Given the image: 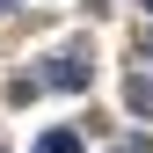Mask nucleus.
I'll return each mask as SVG.
<instances>
[{"label":"nucleus","mask_w":153,"mask_h":153,"mask_svg":"<svg viewBox=\"0 0 153 153\" xmlns=\"http://www.w3.org/2000/svg\"><path fill=\"white\" fill-rule=\"evenodd\" d=\"M36 80H44V88H66V95H80V88H88V51H66V59H51Z\"/></svg>","instance_id":"f257e3e1"},{"label":"nucleus","mask_w":153,"mask_h":153,"mask_svg":"<svg viewBox=\"0 0 153 153\" xmlns=\"http://www.w3.org/2000/svg\"><path fill=\"white\" fill-rule=\"evenodd\" d=\"M124 102L139 109V117H153V66H139V73H131V88H124Z\"/></svg>","instance_id":"f03ea898"},{"label":"nucleus","mask_w":153,"mask_h":153,"mask_svg":"<svg viewBox=\"0 0 153 153\" xmlns=\"http://www.w3.org/2000/svg\"><path fill=\"white\" fill-rule=\"evenodd\" d=\"M36 153H88V146H80V131H73V124H59V131L36 139Z\"/></svg>","instance_id":"7ed1b4c3"},{"label":"nucleus","mask_w":153,"mask_h":153,"mask_svg":"<svg viewBox=\"0 0 153 153\" xmlns=\"http://www.w3.org/2000/svg\"><path fill=\"white\" fill-rule=\"evenodd\" d=\"M117 153H146V139H124V146H117Z\"/></svg>","instance_id":"20e7f679"},{"label":"nucleus","mask_w":153,"mask_h":153,"mask_svg":"<svg viewBox=\"0 0 153 153\" xmlns=\"http://www.w3.org/2000/svg\"><path fill=\"white\" fill-rule=\"evenodd\" d=\"M146 7H153V0H146Z\"/></svg>","instance_id":"39448f33"},{"label":"nucleus","mask_w":153,"mask_h":153,"mask_svg":"<svg viewBox=\"0 0 153 153\" xmlns=\"http://www.w3.org/2000/svg\"><path fill=\"white\" fill-rule=\"evenodd\" d=\"M0 153H7V146H0Z\"/></svg>","instance_id":"423d86ee"}]
</instances>
